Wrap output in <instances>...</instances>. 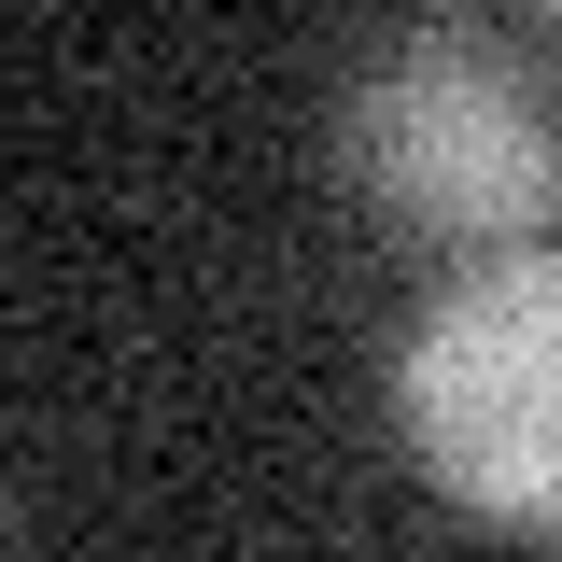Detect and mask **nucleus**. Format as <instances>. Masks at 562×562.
Wrapping results in <instances>:
<instances>
[{"label": "nucleus", "instance_id": "1", "mask_svg": "<svg viewBox=\"0 0 562 562\" xmlns=\"http://www.w3.org/2000/svg\"><path fill=\"white\" fill-rule=\"evenodd\" d=\"M338 155L408 239H450L464 268L479 254H535V225H562V99L492 29L380 43L338 99Z\"/></svg>", "mask_w": 562, "mask_h": 562}, {"label": "nucleus", "instance_id": "2", "mask_svg": "<svg viewBox=\"0 0 562 562\" xmlns=\"http://www.w3.org/2000/svg\"><path fill=\"white\" fill-rule=\"evenodd\" d=\"M394 422L464 520L562 535V254H479L394 338Z\"/></svg>", "mask_w": 562, "mask_h": 562}]
</instances>
